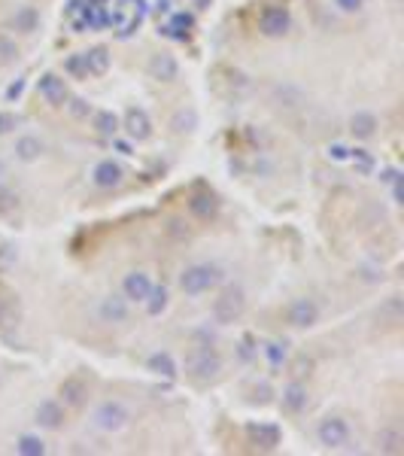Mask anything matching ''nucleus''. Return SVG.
Here are the masks:
<instances>
[{"label": "nucleus", "instance_id": "1", "mask_svg": "<svg viewBox=\"0 0 404 456\" xmlns=\"http://www.w3.org/2000/svg\"><path fill=\"white\" fill-rule=\"evenodd\" d=\"M219 280H222V271H219V264H210V262H191L182 268L180 274V289L186 292L189 298L195 295H204V292L216 289Z\"/></svg>", "mask_w": 404, "mask_h": 456}, {"label": "nucleus", "instance_id": "2", "mask_svg": "<svg viewBox=\"0 0 404 456\" xmlns=\"http://www.w3.org/2000/svg\"><path fill=\"white\" fill-rule=\"evenodd\" d=\"M128 423H131V408H128L125 401H119V398L100 401V405L95 408V414H91V426L100 429V432H107V435L122 432Z\"/></svg>", "mask_w": 404, "mask_h": 456}, {"label": "nucleus", "instance_id": "3", "mask_svg": "<svg viewBox=\"0 0 404 456\" xmlns=\"http://www.w3.org/2000/svg\"><path fill=\"white\" fill-rule=\"evenodd\" d=\"M316 441L323 444L325 450H341V447L350 441V423L337 414L323 417L316 426Z\"/></svg>", "mask_w": 404, "mask_h": 456}, {"label": "nucleus", "instance_id": "4", "mask_svg": "<svg viewBox=\"0 0 404 456\" xmlns=\"http://www.w3.org/2000/svg\"><path fill=\"white\" fill-rule=\"evenodd\" d=\"M243 310H246V295L241 286H228L222 295L213 301V316L219 326H228V323H234V319H241Z\"/></svg>", "mask_w": 404, "mask_h": 456}, {"label": "nucleus", "instance_id": "5", "mask_svg": "<svg viewBox=\"0 0 404 456\" xmlns=\"http://www.w3.org/2000/svg\"><path fill=\"white\" fill-rule=\"evenodd\" d=\"M259 31L264 36H271V40H277V36H286L292 31V15H289V9H283V6H268V9H262V15H259Z\"/></svg>", "mask_w": 404, "mask_h": 456}, {"label": "nucleus", "instance_id": "6", "mask_svg": "<svg viewBox=\"0 0 404 456\" xmlns=\"http://www.w3.org/2000/svg\"><path fill=\"white\" fill-rule=\"evenodd\" d=\"M286 323L292 328H314L319 323V304L314 298H295L286 307Z\"/></svg>", "mask_w": 404, "mask_h": 456}, {"label": "nucleus", "instance_id": "7", "mask_svg": "<svg viewBox=\"0 0 404 456\" xmlns=\"http://www.w3.org/2000/svg\"><path fill=\"white\" fill-rule=\"evenodd\" d=\"M97 316H100V323H109V326L125 323V319L131 316V301L125 295H116V292L113 295H104L97 304Z\"/></svg>", "mask_w": 404, "mask_h": 456}, {"label": "nucleus", "instance_id": "8", "mask_svg": "<svg viewBox=\"0 0 404 456\" xmlns=\"http://www.w3.org/2000/svg\"><path fill=\"white\" fill-rule=\"evenodd\" d=\"M36 91H40V98L49 107H64L70 98V91H67V86H64V79L58 73H43V76L36 79Z\"/></svg>", "mask_w": 404, "mask_h": 456}, {"label": "nucleus", "instance_id": "9", "mask_svg": "<svg viewBox=\"0 0 404 456\" xmlns=\"http://www.w3.org/2000/svg\"><path fill=\"white\" fill-rule=\"evenodd\" d=\"M64 417L67 414H64V405L58 398H46L34 410V423L40 429H46V432H58V429L64 426Z\"/></svg>", "mask_w": 404, "mask_h": 456}, {"label": "nucleus", "instance_id": "10", "mask_svg": "<svg viewBox=\"0 0 404 456\" xmlns=\"http://www.w3.org/2000/svg\"><path fill=\"white\" fill-rule=\"evenodd\" d=\"M91 182H95L97 189H119L125 182V168L113 159H104L95 164V170H91Z\"/></svg>", "mask_w": 404, "mask_h": 456}, {"label": "nucleus", "instance_id": "11", "mask_svg": "<svg viewBox=\"0 0 404 456\" xmlns=\"http://www.w3.org/2000/svg\"><path fill=\"white\" fill-rule=\"evenodd\" d=\"M149 289H152V277L146 271H128L122 277V295L131 301V304H143Z\"/></svg>", "mask_w": 404, "mask_h": 456}, {"label": "nucleus", "instance_id": "12", "mask_svg": "<svg viewBox=\"0 0 404 456\" xmlns=\"http://www.w3.org/2000/svg\"><path fill=\"white\" fill-rule=\"evenodd\" d=\"M219 371H222V359H219V353H213V350H201L198 356L189 359V374L195 380H213Z\"/></svg>", "mask_w": 404, "mask_h": 456}, {"label": "nucleus", "instance_id": "13", "mask_svg": "<svg viewBox=\"0 0 404 456\" xmlns=\"http://www.w3.org/2000/svg\"><path fill=\"white\" fill-rule=\"evenodd\" d=\"M122 128H125V134L131 137V140H149V137H152V119L140 107L128 109L125 119H122Z\"/></svg>", "mask_w": 404, "mask_h": 456}, {"label": "nucleus", "instance_id": "14", "mask_svg": "<svg viewBox=\"0 0 404 456\" xmlns=\"http://www.w3.org/2000/svg\"><path fill=\"white\" fill-rule=\"evenodd\" d=\"M58 396L64 408H82L88 401V383L82 377H67L58 387Z\"/></svg>", "mask_w": 404, "mask_h": 456}, {"label": "nucleus", "instance_id": "15", "mask_svg": "<svg viewBox=\"0 0 404 456\" xmlns=\"http://www.w3.org/2000/svg\"><path fill=\"white\" fill-rule=\"evenodd\" d=\"M149 76L152 79H159V82H173L180 76V64H177V58L173 55H168V52H159V55H152L149 58Z\"/></svg>", "mask_w": 404, "mask_h": 456}, {"label": "nucleus", "instance_id": "16", "mask_svg": "<svg viewBox=\"0 0 404 456\" xmlns=\"http://www.w3.org/2000/svg\"><path fill=\"white\" fill-rule=\"evenodd\" d=\"M246 435H250V441L255 447H262V450H274V447L280 444V429L274 423H250L246 426Z\"/></svg>", "mask_w": 404, "mask_h": 456}, {"label": "nucleus", "instance_id": "17", "mask_svg": "<svg viewBox=\"0 0 404 456\" xmlns=\"http://www.w3.org/2000/svg\"><path fill=\"white\" fill-rule=\"evenodd\" d=\"M15 159L18 161H25V164H34V161H40V155L46 152V146H43V140L40 137H34V134H22L15 140Z\"/></svg>", "mask_w": 404, "mask_h": 456}, {"label": "nucleus", "instance_id": "18", "mask_svg": "<svg viewBox=\"0 0 404 456\" xmlns=\"http://www.w3.org/2000/svg\"><path fill=\"white\" fill-rule=\"evenodd\" d=\"M216 210H219V198L213 192H195L189 198V213L195 219H213Z\"/></svg>", "mask_w": 404, "mask_h": 456}, {"label": "nucleus", "instance_id": "19", "mask_svg": "<svg viewBox=\"0 0 404 456\" xmlns=\"http://www.w3.org/2000/svg\"><path fill=\"white\" fill-rule=\"evenodd\" d=\"M350 134L356 140H371L377 134V116L368 113V109H359V113L350 116Z\"/></svg>", "mask_w": 404, "mask_h": 456}, {"label": "nucleus", "instance_id": "20", "mask_svg": "<svg viewBox=\"0 0 404 456\" xmlns=\"http://www.w3.org/2000/svg\"><path fill=\"white\" fill-rule=\"evenodd\" d=\"M146 368H149L152 374H159V377H168V380H173L180 374V365H177V359H173L168 350L152 353L149 359H146Z\"/></svg>", "mask_w": 404, "mask_h": 456}, {"label": "nucleus", "instance_id": "21", "mask_svg": "<svg viewBox=\"0 0 404 456\" xmlns=\"http://www.w3.org/2000/svg\"><path fill=\"white\" fill-rule=\"evenodd\" d=\"M82 61H86V76H104L109 70V49L107 46H95V49L82 52Z\"/></svg>", "mask_w": 404, "mask_h": 456}, {"label": "nucleus", "instance_id": "22", "mask_svg": "<svg viewBox=\"0 0 404 456\" xmlns=\"http://www.w3.org/2000/svg\"><path fill=\"white\" fill-rule=\"evenodd\" d=\"M283 408L289 410V414H301V410L307 408V387L298 380H292L289 387H283Z\"/></svg>", "mask_w": 404, "mask_h": 456}, {"label": "nucleus", "instance_id": "23", "mask_svg": "<svg viewBox=\"0 0 404 456\" xmlns=\"http://www.w3.org/2000/svg\"><path fill=\"white\" fill-rule=\"evenodd\" d=\"M91 128H95L97 134H104V137H116L122 122H119V116L113 113V109H91Z\"/></svg>", "mask_w": 404, "mask_h": 456}, {"label": "nucleus", "instance_id": "24", "mask_svg": "<svg viewBox=\"0 0 404 456\" xmlns=\"http://www.w3.org/2000/svg\"><path fill=\"white\" fill-rule=\"evenodd\" d=\"M374 444H377L380 453H401L404 450V435L398 432V429L386 426V429H380V432H377Z\"/></svg>", "mask_w": 404, "mask_h": 456}, {"label": "nucleus", "instance_id": "25", "mask_svg": "<svg viewBox=\"0 0 404 456\" xmlns=\"http://www.w3.org/2000/svg\"><path fill=\"white\" fill-rule=\"evenodd\" d=\"M36 25H40V15H36V9L34 6H22V9H15V15H13V27L18 34H34L36 31Z\"/></svg>", "mask_w": 404, "mask_h": 456}, {"label": "nucleus", "instance_id": "26", "mask_svg": "<svg viewBox=\"0 0 404 456\" xmlns=\"http://www.w3.org/2000/svg\"><path fill=\"white\" fill-rule=\"evenodd\" d=\"M146 314L149 316H161L164 310H168V286H155L152 283V289H149V295H146Z\"/></svg>", "mask_w": 404, "mask_h": 456}, {"label": "nucleus", "instance_id": "27", "mask_svg": "<svg viewBox=\"0 0 404 456\" xmlns=\"http://www.w3.org/2000/svg\"><path fill=\"white\" fill-rule=\"evenodd\" d=\"M15 450L22 456H46V441L40 435H22L15 441Z\"/></svg>", "mask_w": 404, "mask_h": 456}, {"label": "nucleus", "instance_id": "28", "mask_svg": "<svg viewBox=\"0 0 404 456\" xmlns=\"http://www.w3.org/2000/svg\"><path fill=\"white\" fill-rule=\"evenodd\" d=\"M262 353H264V359H268L274 368H280V365H286L289 359V350H286V341H268L262 347Z\"/></svg>", "mask_w": 404, "mask_h": 456}, {"label": "nucleus", "instance_id": "29", "mask_svg": "<svg viewBox=\"0 0 404 456\" xmlns=\"http://www.w3.org/2000/svg\"><path fill=\"white\" fill-rule=\"evenodd\" d=\"M191 27H195V15H191V13H173L168 31H173V36H177V40H186Z\"/></svg>", "mask_w": 404, "mask_h": 456}, {"label": "nucleus", "instance_id": "30", "mask_svg": "<svg viewBox=\"0 0 404 456\" xmlns=\"http://www.w3.org/2000/svg\"><path fill=\"white\" fill-rule=\"evenodd\" d=\"M173 131L177 134H186V131H195V125H198V116H195V109H180L177 116H173Z\"/></svg>", "mask_w": 404, "mask_h": 456}, {"label": "nucleus", "instance_id": "31", "mask_svg": "<svg viewBox=\"0 0 404 456\" xmlns=\"http://www.w3.org/2000/svg\"><path fill=\"white\" fill-rule=\"evenodd\" d=\"M346 161H353L359 173H371L374 170V159H371L368 149H350V159H346Z\"/></svg>", "mask_w": 404, "mask_h": 456}, {"label": "nucleus", "instance_id": "32", "mask_svg": "<svg viewBox=\"0 0 404 456\" xmlns=\"http://www.w3.org/2000/svg\"><path fill=\"white\" fill-rule=\"evenodd\" d=\"M64 107L70 109L73 119H88L91 116V104L86 98H67V104H64Z\"/></svg>", "mask_w": 404, "mask_h": 456}, {"label": "nucleus", "instance_id": "33", "mask_svg": "<svg viewBox=\"0 0 404 456\" xmlns=\"http://www.w3.org/2000/svg\"><path fill=\"white\" fill-rule=\"evenodd\" d=\"M18 58V46L9 36H0V64H13Z\"/></svg>", "mask_w": 404, "mask_h": 456}, {"label": "nucleus", "instance_id": "34", "mask_svg": "<svg viewBox=\"0 0 404 456\" xmlns=\"http://www.w3.org/2000/svg\"><path fill=\"white\" fill-rule=\"evenodd\" d=\"M15 204H18L15 192L9 189V186H4V182H0V213H9V210H13Z\"/></svg>", "mask_w": 404, "mask_h": 456}, {"label": "nucleus", "instance_id": "35", "mask_svg": "<svg viewBox=\"0 0 404 456\" xmlns=\"http://www.w3.org/2000/svg\"><path fill=\"white\" fill-rule=\"evenodd\" d=\"M64 70H67L70 76H86V61H82V52L79 55H70V58L64 61Z\"/></svg>", "mask_w": 404, "mask_h": 456}, {"label": "nucleus", "instance_id": "36", "mask_svg": "<svg viewBox=\"0 0 404 456\" xmlns=\"http://www.w3.org/2000/svg\"><path fill=\"white\" fill-rule=\"evenodd\" d=\"M335 6L341 9V13H346V15H353V13H359V9L365 6V0H335Z\"/></svg>", "mask_w": 404, "mask_h": 456}, {"label": "nucleus", "instance_id": "37", "mask_svg": "<svg viewBox=\"0 0 404 456\" xmlns=\"http://www.w3.org/2000/svg\"><path fill=\"white\" fill-rule=\"evenodd\" d=\"M328 159H332V161H346V159H350V149H346L344 143H332V146H328Z\"/></svg>", "mask_w": 404, "mask_h": 456}, {"label": "nucleus", "instance_id": "38", "mask_svg": "<svg viewBox=\"0 0 404 456\" xmlns=\"http://www.w3.org/2000/svg\"><path fill=\"white\" fill-rule=\"evenodd\" d=\"M15 128V116L13 113H0V137L9 134Z\"/></svg>", "mask_w": 404, "mask_h": 456}, {"label": "nucleus", "instance_id": "39", "mask_svg": "<svg viewBox=\"0 0 404 456\" xmlns=\"http://www.w3.org/2000/svg\"><path fill=\"white\" fill-rule=\"evenodd\" d=\"M396 180H401L398 168H383V170H380V182H386V186H392Z\"/></svg>", "mask_w": 404, "mask_h": 456}, {"label": "nucleus", "instance_id": "40", "mask_svg": "<svg viewBox=\"0 0 404 456\" xmlns=\"http://www.w3.org/2000/svg\"><path fill=\"white\" fill-rule=\"evenodd\" d=\"M22 91H25V82H22V79H18V82H13V86H9V88H6V98H9V100H15L18 95H22Z\"/></svg>", "mask_w": 404, "mask_h": 456}, {"label": "nucleus", "instance_id": "41", "mask_svg": "<svg viewBox=\"0 0 404 456\" xmlns=\"http://www.w3.org/2000/svg\"><path fill=\"white\" fill-rule=\"evenodd\" d=\"M0 319H4V301H0Z\"/></svg>", "mask_w": 404, "mask_h": 456}]
</instances>
